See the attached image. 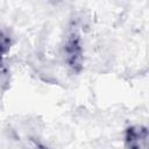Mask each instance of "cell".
Here are the masks:
<instances>
[{
	"instance_id": "7a4b0ae2",
	"label": "cell",
	"mask_w": 149,
	"mask_h": 149,
	"mask_svg": "<svg viewBox=\"0 0 149 149\" xmlns=\"http://www.w3.org/2000/svg\"><path fill=\"white\" fill-rule=\"evenodd\" d=\"M148 129L142 126H130L126 129L125 142L127 148H147Z\"/></svg>"
},
{
	"instance_id": "3957f363",
	"label": "cell",
	"mask_w": 149,
	"mask_h": 149,
	"mask_svg": "<svg viewBox=\"0 0 149 149\" xmlns=\"http://www.w3.org/2000/svg\"><path fill=\"white\" fill-rule=\"evenodd\" d=\"M10 45H12V38L6 31L0 29V81L3 80L5 77L7 76V69L3 64V59L10 50Z\"/></svg>"
},
{
	"instance_id": "6da1fadb",
	"label": "cell",
	"mask_w": 149,
	"mask_h": 149,
	"mask_svg": "<svg viewBox=\"0 0 149 149\" xmlns=\"http://www.w3.org/2000/svg\"><path fill=\"white\" fill-rule=\"evenodd\" d=\"M64 55H65V62L69 65V68L73 72L79 73L83 68L84 54L81 47V38L78 31L72 30L68 35L64 44Z\"/></svg>"
}]
</instances>
